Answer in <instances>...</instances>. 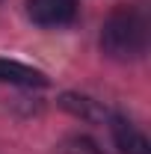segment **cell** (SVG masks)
I'll return each mask as SVG.
<instances>
[{
    "label": "cell",
    "mask_w": 151,
    "mask_h": 154,
    "mask_svg": "<svg viewBox=\"0 0 151 154\" xmlns=\"http://www.w3.org/2000/svg\"><path fill=\"white\" fill-rule=\"evenodd\" d=\"M110 134H113V142L122 154H151L148 136L125 116H110Z\"/></svg>",
    "instance_id": "cell-3"
},
{
    "label": "cell",
    "mask_w": 151,
    "mask_h": 154,
    "mask_svg": "<svg viewBox=\"0 0 151 154\" xmlns=\"http://www.w3.org/2000/svg\"><path fill=\"white\" fill-rule=\"evenodd\" d=\"M62 104H65L71 113L83 116V119H104V110L95 107V101H89V98H71V95H65Z\"/></svg>",
    "instance_id": "cell-5"
},
{
    "label": "cell",
    "mask_w": 151,
    "mask_h": 154,
    "mask_svg": "<svg viewBox=\"0 0 151 154\" xmlns=\"http://www.w3.org/2000/svg\"><path fill=\"white\" fill-rule=\"evenodd\" d=\"M27 15L39 27H65L77 15V0H27Z\"/></svg>",
    "instance_id": "cell-2"
},
{
    "label": "cell",
    "mask_w": 151,
    "mask_h": 154,
    "mask_svg": "<svg viewBox=\"0 0 151 154\" xmlns=\"http://www.w3.org/2000/svg\"><path fill=\"white\" fill-rule=\"evenodd\" d=\"M148 12L142 6H116L101 27V51L116 62L142 59L148 51Z\"/></svg>",
    "instance_id": "cell-1"
},
{
    "label": "cell",
    "mask_w": 151,
    "mask_h": 154,
    "mask_svg": "<svg viewBox=\"0 0 151 154\" xmlns=\"http://www.w3.org/2000/svg\"><path fill=\"white\" fill-rule=\"evenodd\" d=\"M0 83L39 89V86H48V77L42 74L39 68H30V65H24V62H15V59H3L0 57Z\"/></svg>",
    "instance_id": "cell-4"
}]
</instances>
